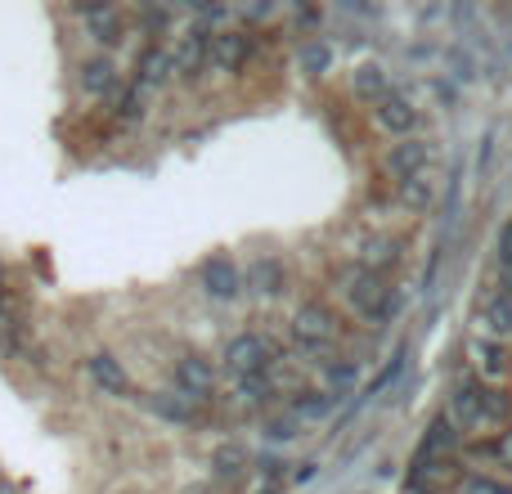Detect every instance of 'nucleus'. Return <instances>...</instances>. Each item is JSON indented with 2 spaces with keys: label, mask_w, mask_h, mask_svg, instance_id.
Here are the masks:
<instances>
[{
  "label": "nucleus",
  "mask_w": 512,
  "mask_h": 494,
  "mask_svg": "<svg viewBox=\"0 0 512 494\" xmlns=\"http://www.w3.org/2000/svg\"><path fill=\"white\" fill-rule=\"evenodd\" d=\"M454 418L463 427H504L512 418V400L495 387H481V382H463L454 391Z\"/></svg>",
  "instance_id": "1"
},
{
  "label": "nucleus",
  "mask_w": 512,
  "mask_h": 494,
  "mask_svg": "<svg viewBox=\"0 0 512 494\" xmlns=\"http://www.w3.org/2000/svg\"><path fill=\"white\" fill-rule=\"evenodd\" d=\"M270 355H274V346L265 342V337L243 333V337H234V342L225 346V369H230L234 378H256V373H265Z\"/></svg>",
  "instance_id": "2"
},
{
  "label": "nucleus",
  "mask_w": 512,
  "mask_h": 494,
  "mask_svg": "<svg viewBox=\"0 0 512 494\" xmlns=\"http://www.w3.org/2000/svg\"><path fill=\"white\" fill-rule=\"evenodd\" d=\"M346 297H351V306L360 310L364 319H387L391 315V288L382 274H360V279H351V288H346Z\"/></svg>",
  "instance_id": "3"
},
{
  "label": "nucleus",
  "mask_w": 512,
  "mask_h": 494,
  "mask_svg": "<svg viewBox=\"0 0 512 494\" xmlns=\"http://www.w3.org/2000/svg\"><path fill=\"white\" fill-rule=\"evenodd\" d=\"M207 45H212V36H207L203 27H189V32L176 41V50H171V77L194 81L198 72L207 68Z\"/></svg>",
  "instance_id": "4"
},
{
  "label": "nucleus",
  "mask_w": 512,
  "mask_h": 494,
  "mask_svg": "<svg viewBox=\"0 0 512 494\" xmlns=\"http://www.w3.org/2000/svg\"><path fill=\"white\" fill-rule=\"evenodd\" d=\"M176 391L185 400H212V391H216L212 360H203V355H185V360H176Z\"/></svg>",
  "instance_id": "5"
},
{
  "label": "nucleus",
  "mask_w": 512,
  "mask_h": 494,
  "mask_svg": "<svg viewBox=\"0 0 512 494\" xmlns=\"http://www.w3.org/2000/svg\"><path fill=\"white\" fill-rule=\"evenodd\" d=\"M292 333L301 337V346H324L328 337L337 333V319L328 306H319V301H310V306H301L297 315H292Z\"/></svg>",
  "instance_id": "6"
},
{
  "label": "nucleus",
  "mask_w": 512,
  "mask_h": 494,
  "mask_svg": "<svg viewBox=\"0 0 512 494\" xmlns=\"http://www.w3.org/2000/svg\"><path fill=\"white\" fill-rule=\"evenodd\" d=\"M203 288H207V297H216V301H234L243 292L239 265H234L230 256H212V261L203 265Z\"/></svg>",
  "instance_id": "7"
},
{
  "label": "nucleus",
  "mask_w": 512,
  "mask_h": 494,
  "mask_svg": "<svg viewBox=\"0 0 512 494\" xmlns=\"http://www.w3.org/2000/svg\"><path fill=\"white\" fill-rule=\"evenodd\" d=\"M248 50H252L248 32H216L212 45H207V63H216L221 72H234L243 59H248Z\"/></svg>",
  "instance_id": "8"
},
{
  "label": "nucleus",
  "mask_w": 512,
  "mask_h": 494,
  "mask_svg": "<svg viewBox=\"0 0 512 494\" xmlns=\"http://www.w3.org/2000/svg\"><path fill=\"white\" fill-rule=\"evenodd\" d=\"M81 18H86L90 36H95L99 45H122L126 41V23H122V14H117V9H108V5H81Z\"/></svg>",
  "instance_id": "9"
},
{
  "label": "nucleus",
  "mask_w": 512,
  "mask_h": 494,
  "mask_svg": "<svg viewBox=\"0 0 512 494\" xmlns=\"http://www.w3.org/2000/svg\"><path fill=\"white\" fill-rule=\"evenodd\" d=\"M171 77V50H162V45H149V50L135 59V90H144L149 95L153 86H162V81Z\"/></svg>",
  "instance_id": "10"
},
{
  "label": "nucleus",
  "mask_w": 512,
  "mask_h": 494,
  "mask_svg": "<svg viewBox=\"0 0 512 494\" xmlns=\"http://www.w3.org/2000/svg\"><path fill=\"white\" fill-rule=\"evenodd\" d=\"M81 90H86L90 99H108L117 95V68L108 54H99V59H86L81 63Z\"/></svg>",
  "instance_id": "11"
},
{
  "label": "nucleus",
  "mask_w": 512,
  "mask_h": 494,
  "mask_svg": "<svg viewBox=\"0 0 512 494\" xmlns=\"http://www.w3.org/2000/svg\"><path fill=\"white\" fill-rule=\"evenodd\" d=\"M86 369H90V378H95V387L104 391V396H126V391H131V378H126L122 360H113V355H90Z\"/></svg>",
  "instance_id": "12"
},
{
  "label": "nucleus",
  "mask_w": 512,
  "mask_h": 494,
  "mask_svg": "<svg viewBox=\"0 0 512 494\" xmlns=\"http://www.w3.org/2000/svg\"><path fill=\"white\" fill-rule=\"evenodd\" d=\"M423 167H427V144H418V140L396 144L391 158H387V171L400 180V185H405V180H418L423 176Z\"/></svg>",
  "instance_id": "13"
},
{
  "label": "nucleus",
  "mask_w": 512,
  "mask_h": 494,
  "mask_svg": "<svg viewBox=\"0 0 512 494\" xmlns=\"http://www.w3.org/2000/svg\"><path fill=\"white\" fill-rule=\"evenodd\" d=\"M378 122L387 126L391 135H409L414 131V122H418V113H414V104H409L405 95H382L378 99Z\"/></svg>",
  "instance_id": "14"
},
{
  "label": "nucleus",
  "mask_w": 512,
  "mask_h": 494,
  "mask_svg": "<svg viewBox=\"0 0 512 494\" xmlns=\"http://www.w3.org/2000/svg\"><path fill=\"white\" fill-rule=\"evenodd\" d=\"M149 409L162 418V423H176V427H189L198 418L194 400H185L180 391H158V396H149Z\"/></svg>",
  "instance_id": "15"
},
{
  "label": "nucleus",
  "mask_w": 512,
  "mask_h": 494,
  "mask_svg": "<svg viewBox=\"0 0 512 494\" xmlns=\"http://www.w3.org/2000/svg\"><path fill=\"white\" fill-rule=\"evenodd\" d=\"M283 283H288V274H283V261H274V256H261V261L248 265V288L261 292V297H279Z\"/></svg>",
  "instance_id": "16"
},
{
  "label": "nucleus",
  "mask_w": 512,
  "mask_h": 494,
  "mask_svg": "<svg viewBox=\"0 0 512 494\" xmlns=\"http://www.w3.org/2000/svg\"><path fill=\"white\" fill-rule=\"evenodd\" d=\"M477 324H481V333H486L490 342H504V337H512V301L508 297L486 301V306L477 310Z\"/></svg>",
  "instance_id": "17"
},
{
  "label": "nucleus",
  "mask_w": 512,
  "mask_h": 494,
  "mask_svg": "<svg viewBox=\"0 0 512 494\" xmlns=\"http://www.w3.org/2000/svg\"><path fill=\"white\" fill-rule=\"evenodd\" d=\"M472 360H477V369L486 373V378H504V373L512 369L508 351L499 342H490V337H477V342H472Z\"/></svg>",
  "instance_id": "18"
},
{
  "label": "nucleus",
  "mask_w": 512,
  "mask_h": 494,
  "mask_svg": "<svg viewBox=\"0 0 512 494\" xmlns=\"http://www.w3.org/2000/svg\"><path fill=\"white\" fill-rule=\"evenodd\" d=\"M212 472H216V481H243V472H248V450H243V445H221L212 459Z\"/></svg>",
  "instance_id": "19"
},
{
  "label": "nucleus",
  "mask_w": 512,
  "mask_h": 494,
  "mask_svg": "<svg viewBox=\"0 0 512 494\" xmlns=\"http://www.w3.org/2000/svg\"><path fill=\"white\" fill-rule=\"evenodd\" d=\"M454 441H459V432H454V423H450V418H436V423L427 427L423 445H418V463H427V459H432V454H441V450H454Z\"/></svg>",
  "instance_id": "20"
},
{
  "label": "nucleus",
  "mask_w": 512,
  "mask_h": 494,
  "mask_svg": "<svg viewBox=\"0 0 512 494\" xmlns=\"http://www.w3.org/2000/svg\"><path fill=\"white\" fill-rule=\"evenodd\" d=\"M23 351H27L23 324H18V319H0V355H5V360H14V355H23Z\"/></svg>",
  "instance_id": "21"
},
{
  "label": "nucleus",
  "mask_w": 512,
  "mask_h": 494,
  "mask_svg": "<svg viewBox=\"0 0 512 494\" xmlns=\"http://www.w3.org/2000/svg\"><path fill=\"white\" fill-rule=\"evenodd\" d=\"M355 90H360L364 99H373V95L382 99V95H387V77H382L378 63H364V68L355 72Z\"/></svg>",
  "instance_id": "22"
},
{
  "label": "nucleus",
  "mask_w": 512,
  "mask_h": 494,
  "mask_svg": "<svg viewBox=\"0 0 512 494\" xmlns=\"http://www.w3.org/2000/svg\"><path fill=\"white\" fill-rule=\"evenodd\" d=\"M117 117L122 122H144V90H135V86L117 90Z\"/></svg>",
  "instance_id": "23"
},
{
  "label": "nucleus",
  "mask_w": 512,
  "mask_h": 494,
  "mask_svg": "<svg viewBox=\"0 0 512 494\" xmlns=\"http://www.w3.org/2000/svg\"><path fill=\"white\" fill-rule=\"evenodd\" d=\"M239 400L243 405H261V400H270V378H265V373H256V378H239Z\"/></svg>",
  "instance_id": "24"
},
{
  "label": "nucleus",
  "mask_w": 512,
  "mask_h": 494,
  "mask_svg": "<svg viewBox=\"0 0 512 494\" xmlns=\"http://www.w3.org/2000/svg\"><path fill=\"white\" fill-rule=\"evenodd\" d=\"M400 198H405L414 212H423V207L432 203V189H427V180L418 176V180H405V185H400Z\"/></svg>",
  "instance_id": "25"
},
{
  "label": "nucleus",
  "mask_w": 512,
  "mask_h": 494,
  "mask_svg": "<svg viewBox=\"0 0 512 494\" xmlns=\"http://www.w3.org/2000/svg\"><path fill=\"white\" fill-rule=\"evenodd\" d=\"M297 418H324L328 409H333V396H324V391H315V396H306V400H297Z\"/></svg>",
  "instance_id": "26"
},
{
  "label": "nucleus",
  "mask_w": 512,
  "mask_h": 494,
  "mask_svg": "<svg viewBox=\"0 0 512 494\" xmlns=\"http://www.w3.org/2000/svg\"><path fill=\"white\" fill-rule=\"evenodd\" d=\"M328 63H333V54H328L324 45H306V50H301V68H306L310 77H319V72H328Z\"/></svg>",
  "instance_id": "27"
},
{
  "label": "nucleus",
  "mask_w": 512,
  "mask_h": 494,
  "mask_svg": "<svg viewBox=\"0 0 512 494\" xmlns=\"http://www.w3.org/2000/svg\"><path fill=\"white\" fill-rule=\"evenodd\" d=\"M135 18H140L144 27H149V32H162V27L171 23V14L167 9H153V5H144V9H135Z\"/></svg>",
  "instance_id": "28"
},
{
  "label": "nucleus",
  "mask_w": 512,
  "mask_h": 494,
  "mask_svg": "<svg viewBox=\"0 0 512 494\" xmlns=\"http://www.w3.org/2000/svg\"><path fill=\"white\" fill-rule=\"evenodd\" d=\"M459 494H512V490L499 486V481H490V477H472V481H463Z\"/></svg>",
  "instance_id": "29"
},
{
  "label": "nucleus",
  "mask_w": 512,
  "mask_h": 494,
  "mask_svg": "<svg viewBox=\"0 0 512 494\" xmlns=\"http://www.w3.org/2000/svg\"><path fill=\"white\" fill-rule=\"evenodd\" d=\"M499 261L504 265H512V221L499 230Z\"/></svg>",
  "instance_id": "30"
},
{
  "label": "nucleus",
  "mask_w": 512,
  "mask_h": 494,
  "mask_svg": "<svg viewBox=\"0 0 512 494\" xmlns=\"http://www.w3.org/2000/svg\"><path fill=\"white\" fill-rule=\"evenodd\" d=\"M328 378H333V382H351V378H355V364H342V369H328Z\"/></svg>",
  "instance_id": "31"
},
{
  "label": "nucleus",
  "mask_w": 512,
  "mask_h": 494,
  "mask_svg": "<svg viewBox=\"0 0 512 494\" xmlns=\"http://www.w3.org/2000/svg\"><path fill=\"white\" fill-rule=\"evenodd\" d=\"M270 436H274V441H288V436H292V423H274Z\"/></svg>",
  "instance_id": "32"
},
{
  "label": "nucleus",
  "mask_w": 512,
  "mask_h": 494,
  "mask_svg": "<svg viewBox=\"0 0 512 494\" xmlns=\"http://www.w3.org/2000/svg\"><path fill=\"white\" fill-rule=\"evenodd\" d=\"M495 454H499V459H508V463H512V432L504 436V445H499V450H495Z\"/></svg>",
  "instance_id": "33"
},
{
  "label": "nucleus",
  "mask_w": 512,
  "mask_h": 494,
  "mask_svg": "<svg viewBox=\"0 0 512 494\" xmlns=\"http://www.w3.org/2000/svg\"><path fill=\"white\" fill-rule=\"evenodd\" d=\"M504 297L512 301V265H504Z\"/></svg>",
  "instance_id": "34"
}]
</instances>
